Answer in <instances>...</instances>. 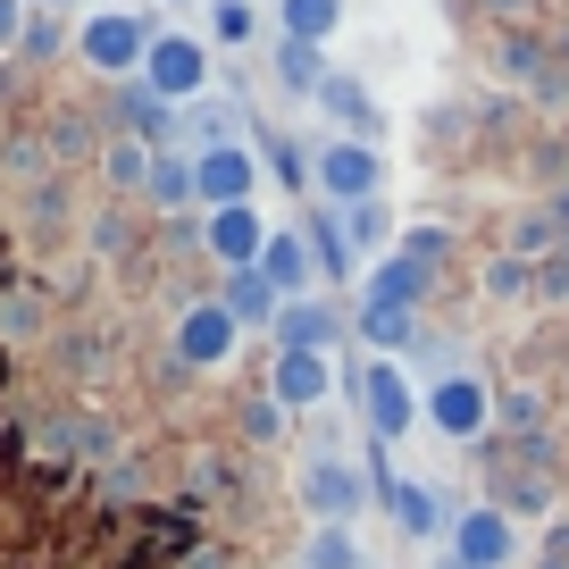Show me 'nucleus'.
I'll return each instance as SVG.
<instances>
[{
    "label": "nucleus",
    "instance_id": "nucleus-2",
    "mask_svg": "<svg viewBox=\"0 0 569 569\" xmlns=\"http://www.w3.org/2000/svg\"><path fill=\"white\" fill-rule=\"evenodd\" d=\"M151 42H160V26L134 18V9H92V18L76 26V59H84L101 84H142Z\"/></svg>",
    "mask_w": 569,
    "mask_h": 569
},
{
    "label": "nucleus",
    "instance_id": "nucleus-1",
    "mask_svg": "<svg viewBox=\"0 0 569 569\" xmlns=\"http://www.w3.org/2000/svg\"><path fill=\"white\" fill-rule=\"evenodd\" d=\"M26 445L42 452V461H59L68 452V469H109L118 461V419H109L101 402H59V410H42L34 427H26Z\"/></svg>",
    "mask_w": 569,
    "mask_h": 569
},
{
    "label": "nucleus",
    "instance_id": "nucleus-44",
    "mask_svg": "<svg viewBox=\"0 0 569 569\" xmlns=\"http://www.w3.org/2000/svg\"><path fill=\"white\" fill-rule=\"evenodd\" d=\"M26 9H34V18H59V9H76V0H26Z\"/></svg>",
    "mask_w": 569,
    "mask_h": 569
},
{
    "label": "nucleus",
    "instance_id": "nucleus-8",
    "mask_svg": "<svg viewBox=\"0 0 569 569\" xmlns=\"http://www.w3.org/2000/svg\"><path fill=\"white\" fill-rule=\"evenodd\" d=\"M234 343H243V327H234V310L218 302V293H210V302H184L177 327H168V352H177L193 377H201V369H227Z\"/></svg>",
    "mask_w": 569,
    "mask_h": 569
},
{
    "label": "nucleus",
    "instance_id": "nucleus-19",
    "mask_svg": "<svg viewBox=\"0 0 569 569\" xmlns=\"http://www.w3.org/2000/svg\"><path fill=\"white\" fill-rule=\"evenodd\" d=\"M260 277L277 284L284 302H310V284H319V260H310L302 227H277V234H268V251H260Z\"/></svg>",
    "mask_w": 569,
    "mask_h": 569
},
{
    "label": "nucleus",
    "instance_id": "nucleus-47",
    "mask_svg": "<svg viewBox=\"0 0 569 569\" xmlns=\"http://www.w3.org/2000/svg\"><path fill=\"white\" fill-rule=\"evenodd\" d=\"M427 569H461V561H452V552H436V561H427Z\"/></svg>",
    "mask_w": 569,
    "mask_h": 569
},
{
    "label": "nucleus",
    "instance_id": "nucleus-18",
    "mask_svg": "<svg viewBox=\"0 0 569 569\" xmlns=\"http://www.w3.org/2000/svg\"><path fill=\"white\" fill-rule=\"evenodd\" d=\"M142 210H151V218H193V210H201L193 151H160V160H151V184H142Z\"/></svg>",
    "mask_w": 569,
    "mask_h": 569
},
{
    "label": "nucleus",
    "instance_id": "nucleus-36",
    "mask_svg": "<svg viewBox=\"0 0 569 569\" xmlns=\"http://www.w3.org/2000/svg\"><path fill=\"white\" fill-rule=\"evenodd\" d=\"M234 436H243V445H277V436H284V402H277V393L234 402Z\"/></svg>",
    "mask_w": 569,
    "mask_h": 569
},
{
    "label": "nucleus",
    "instance_id": "nucleus-22",
    "mask_svg": "<svg viewBox=\"0 0 569 569\" xmlns=\"http://www.w3.org/2000/svg\"><path fill=\"white\" fill-rule=\"evenodd\" d=\"M319 109H327V118H336V134H352V142H369L377 134V126H386V109H377V92L369 84H360V76H327V84H319Z\"/></svg>",
    "mask_w": 569,
    "mask_h": 569
},
{
    "label": "nucleus",
    "instance_id": "nucleus-31",
    "mask_svg": "<svg viewBox=\"0 0 569 569\" xmlns=\"http://www.w3.org/2000/svg\"><path fill=\"white\" fill-rule=\"evenodd\" d=\"M293 569H369V552H360V528H310L302 552H293Z\"/></svg>",
    "mask_w": 569,
    "mask_h": 569
},
{
    "label": "nucleus",
    "instance_id": "nucleus-37",
    "mask_svg": "<svg viewBox=\"0 0 569 569\" xmlns=\"http://www.w3.org/2000/svg\"><path fill=\"white\" fill-rule=\"evenodd\" d=\"M251 34H260V9H251V0H210V42L218 51H243Z\"/></svg>",
    "mask_w": 569,
    "mask_h": 569
},
{
    "label": "nucleus",
    "instance_id": "nucleus-25",
    "mask_svg": "<svg viewBox=\"0 0 569 569\" xmlns=\"http://www.w3.org/2000/svg\"><path fill=\"white\" fill-rule=\"evenodd\" d=\"M268 76H277L284 101H319V84H327L336 68L319 59V42H284V34H277V59H268Z\"/></svg>",
    "mask_w": 569,
    "mask_h": 569
},
{
    "label": "nucleus",
    "instance_id": "nucleus-10",
    "mask_svg": "<svg viewBox=\"0 0 569 569\" xmlns=\"http://www.w3.org/2000/svg\"><path fill=\"white\" fill-rule=\"evenodd\" d=\"M193 177H201V210H234V201L260 193V151L251 142H218V151H193Z\"/></svg>",
    "mask_w": 569,
    "mask_h": 569
},
{
    "label": "nucleus",
    "instance_id": "nucleus-45",
    "mask_svg": "<svg viewBox=\"0 0 569 569\" xmlns=\"http://www.w3.org/2000/svg\"><path fill=\"white\" fill-rule=\"evenodd\" d=\"M0 393H9V343H0Z\"/></svg>",
    "mask_w": 569,
    "mask_h": 569
},
{
    "label": "nucleus",
    "instance_id": "nucleus-16",
    "mask_svg": "<svg viewBox=\"0 0 569 569\" xmlns=\"http://www.w3.org/2000/svg\"><path fill=\"white\" fill-rule=\"evenodd\" d=\"M109 101H118V134H126V142L177 151V118H184V109H168L151 84H109Z\"/></svg>",
    "mask_w": 569,
    "mask_h": 569
},
{
    "label": "nucleus",
    "instance_id": "nucleus-35",
    "mask_svg": "<svg viewBox=\"0 0 569 569\" xmlns=\"http://www.w3.org/2000/svg\"><path fill=\"white\" fill-rule=\"evenodd\" d=\"M393 251H402L419 277H436V268L452 260V227H427V218H419V227H402V243H393Z\"/></svg>",
    "mask_w": 569,
    "mask_h": 569
},
{
    "label": "nucleus",
    "instance_id": "nucleus-49",
    "mask_svg": "<svg viewBox=\"0 0 569 569\" xmlns=\"http://www.w3.org/2000/svg\"><path fill=\"white\" fill-rule=\"evenodd\" d=\"M268 9H277V0H268Z\"/></svg>",
    "mask_w": 569,
    "mask_h": 569
},
{
    "label": "nucleus",
    "instance_id": "nucleus-9",
    "mask_svg": "<svg viewBox=\"0 0 569 569\" xmlns=\"http://www.w3.org/2000/svg\"><path fill=\"white\" fill-rule=\"evenodd\" d=\"M377 184H386L377 142H352V134H327V142H319V201L352 210V201H377Z\"/></svg>",
    "mask_w": 569,
    "mask_h": 569
},
{
    "label": "nucleus",
    "instance_id": "nucleus-30",
    "mask_svg": "<svg viewBox=\"0 0 569 569\" xmlns=\"http://www.w3.org/2000/svg\"><path fill=\"white\" fill-rule=\"evenodd\" d=\"M151 160H160L151 142L109 134V142H101V184H109V193H142V184H151Z\"/></svg>",
    "mask_w": 569,
    "mask_h": 569
},
{
    "label": "nucleus",
    "instance_id": "nucleus-33",
    "mask_svg": "<svg viewBox=\"0 0 569 569\" xmlns=\"http://www.w3.org/2000/svg\"><path fill=\"white\" fill-rule=\"evenodd\" d=\"M109 360H118V343H109L101 327H68V336H59V377H76V386H84V377H101Z\"/></svg>",
    "mask_w": 569,
    "mask_h": 569
},
{
    "label": "nucleus",
    "instance_id": "nucleus-32",
    "mask_svg": "<svg viewBox=\"0 0 569 569\" xmlns=\"http://www.w3.org/2000/svg\"><path fill=\"white\" fill-rule=\"evenodd\" d=\"M42 327H51V302H42V284H26V277H18L9 293H0V343H18V336L34 343Z\"/></svg>",
    "mask_w": 569,
    "mask_h": 569
},
{
    "label": "nucleus",
    "instance_id": "nucleus-29",
    "mask_svg": "<svg viewBox=\"0 0 569 569\" xmlns=\"http://www.w3.org/2000/svg\"><path fill=\"white\" fill-rule=\"evenodd\" d=\"M251 151H260V168L284 184V193H310V184H319V160H302V151H293V134H268V126H260V134H251Z\"/></svg>",
    "mask_w": 569,
    "mask_h": 569
},
{
    "label": "nucleus",
    "instance_id": "nucleus-46",
    "mask_svg": "<svg viewBox=\"0 0 569 569\" xmlns=\"http://www.w3.org/2000/svg\"><path fill=\"white\" fill-rule=\"evenodd\" d=\"M9 76H18V68H0V101H9V92H18V84H9Z\"/></svg>",
    "mask_w": 569,
    "mask_h": 569
},
{
    "label": "nucleus",
    "instance_id": "nucleus-4",
    "mask_svg": "<svg viewBox=\"0 0 569 569\" xmlns=\"http://www.w3.org/2000/svg\"><path fill=\"white\" fill-rule=\"evenodd\" d=\"M419 419L436 427V436H452V445H486V436H495V386H486V377H469V369L427 377Z\"/></svg>",
    "mask_w": 569,
    "mask_h": 569
},
{
    "label": "nucleus",
    "instance_id": "nucleus-15",
    "mask_svg": "<svg viewBox=\"0 0 569 569\" xmlns=\"http://www.w3.org/2000/svg\"><path fill=\"white\" fill-rule=\"evenodd\" d=\"M502 251H519V260L569 251V193H561V184H552V193H536L528 210H511V234H502Z\"/></svg>",
    "mask_w": 569,
    "mask_h": 569
},
{
    "label": "nucleus",
    "instance_id": "nucleus-23",
    "mask_svg": "<svg viewBox=\"0 0 569 569\" xmlns=\"http://www.w3.org/2000/svg\"><path fill=\"white\" fill-rule=\"evenodd\" d=\"M393 528L410 536V545H445L452 536V511H445V495H436V486H419V478H402V495H393Z\"/></svg>",
    "mask_w": 569,
    "mask_h": 569
},
{
    "label": "nucleus",
    "instance_id": "nucleus-7",
    "mask_svg": "<svg viewBox=\"0 0 569 569\" xmlns=\"http://www.w3.org/2000/svg\"><path fill=\"white\" fill-rule=\"evenodd\" d=\"M445 552L461 569H519V519L511 511H495V502H469V511H452V536H445Z\"/></svg>",
    "mask_w": 569,
    "mask_h": 569
},
{
    "label": "nucleus",
    "instance_id": "nucleus-3",
    "mask_svg": "<svg viewBox=\"0 0 569 569\" xmlns=\"http://www.w3.org/2000/svg\"><path fill=\"white\" fill-rule=\"evenodd\" d=\"M343 393L360 402V427H369L377 445H402L410 427H419V386L402 377V360H360L343 377Z\"/></svg>",
    "mask_w": 569,
    "mask_h": 569
},
{
    "label": "nucleus",
    "instance_id": "nucleus-5",
    "mask_svg": "<svg viewBox=\"0 0 569 569\" xmlns=\"http://www.w3.org/2000/svg\"><path fill=\"white\" fill-rule=\"evenodd\" d=\"M293 502L310 511V528H360L369 478H360V461H336V452H319V461L293 478Z\"/></svg>",
    "mask_w": 569,
    "mask_h": 569
},
{
    "label": "nucleus",
    "instance_id": "nucleus-27",
    "mask_svg": "<svg viewBox=\"0 0 569 569\" xmlns=\"http://www.w3.org/2000/svg\"><path fill=\"white\" fill-rule=\"evenodd\" d=\"M343 243H352V260L369 251V260H386L393 243H402V218H393V201L377 193V201H352L343 210Z\"/></svg>",
    "mask_w": 569,
    "mask_h": 569
},
{
    "label": "nucleus",
    "instance_id": "nucleus-28",
    "mask_svg": "<svg viewBox=\"0 0 569 569\" xmlns=\"http://www.w3.org/2000/svg\"><path fill=\"white\" fill-rule=\"evenodd\" d=\"M478 302H536V260H519V251H486L478 268Z\"/></svg>",
    "mask_w": 569,
    "mask_h": 569
},
{
    "label": "nucleus",
    "instance_id": "nucleus-40",
    "mask_svg": "<svg viewBox=\"0 0 569 569\" xmlns=\"http://www.w3.org/2000/svg\"><path fill=\"white\" fill-rule=\"evenodd\" d=\"M536 302L569 310V251H545V260H536Z\"/></svg>",
    "mask_w": 569,
    "mask_h": 569
},
{
    "label": "nucleus",
    "instance_id": "nucleus-26",
    "mask_svg": "<svg viewBox=\"0 0 569 569\" xmlns=\"http://www.w3.org/2000/svg\"><path fill=\"white\" fill-rule=\"evenodd\" d=\"M218 302L234 310V327H277V310H284V293L260 277V268H227V284H218Z\"/></svg>",
    "mask_w": 569,
    "mask_h": 569
},
{
    "label": "nucleus",
    "instance_id": "nucleus-6",
    "mask_svg": "<svg viewBox=\"0 0 569 569\" xmlns=\"http://www.w3.org/2000/svg\"><path fill=\"white\" fill-rule=\"evenodd\" d=\"M142 84L160 92L168 109H193L201 92H218L210 42H201V34H160V42H151V59H142Z\"/></svg>",
    "mask_w": 569,
    "mask_h": 569
},
{
    "label": "nucleus",
    "instance_id": "nucleus-34",
    "mask_svg": "<svg viewBox=\"0 0 569 569\" xmlns=\"http://www.w3.org/2000/svg\"><path fill=\"white\" fill-rule=\"evenodd\" d=\"M277 26L284 42H327L343 26V0H277Z\"/></svg>",
    "mask_w": 569,
    "mask_h": 569
},
{
    "label": "nucleus",
    "instance_id": "nucleus-21",
    "mask_svg": "<svg viewBox=\"0 0 569 569\" xmlns=\"http://www.w3.org/2000/svg\"><path fill=\"white\" fill-rule=\"evenodd\" d=\"M419 336H427V319H419V310H377V302H360V310H352V343H369L377 360L419 352Z\"/></svg>",
    "mask_w": 569,
    "mask_h": 569
},
{
    "label": "nucleus",
    "instance_id": "nucleus-39",
    "mask_svg": "<svg viewBox=\"0 0 569 569\" xmlns=\"http://www.w3.org/2000/svg\"><path fill=\"white\" fill-rule=\"evenodd\" d=\"M59 42H68V26H59V18H26L18 59H26V68H51V59H59Z\"/></svg>",
    "mask_w": 569,
    "mask_h": 569
},
{
    "label": "nucleus",
    "instance_id": "nucleus-41",
    "mask_svg": "<svg viewBox=\"0 0 569 569\" xmlns=\"http://www.w3.org/2000/svg\"><path fill=\"white\" fill-rule=\"evenodd\" d=\"M536 569H569V519H552V528L536 536Z\"/></svg>",
    "mask_w": 569,
    "mask_h": 569
},
{
    "label": "nucleus",
    "instance_id": "nucleus-17",
    "mask_svg": "<svg viewBox=\"0 0 569 569\" xmlns=\"http://www.w3.org/2000/svg\"><path fill=\"white\" fill-rule=\"evenodd\" d=\"M293 227H302L310 260H319V284H360V277H352V243H343V210H336V201H310Z\"/></svg>",
    "mask_w": 569,
    "mask_h": 569
},
{
    "label": "nucleus",
    "instance_id": "nucleus-38",
    "mask_svg": "<svg viewBox=\"0 0 569 569\" xmlns=\"http://www.w3.org/2000/svg\"><path fill=\"white\" fill-rule=\"evenodd\" d=\"M26 227H34V243H51L59 227H68V177H42L34 201H26Z\"/></svg>",
    "mask_w": 569,
    "mask_h": 569
},
{
    "label": "nucleus",
    "instance_id": "nucleus-12",
    "mask_svg": "<svg viewBox=\"0 0 569 569\" xmlns=\"http://www.w3.org/2000/svg\"><path fill=\"white\" fill-rule=\"evenodd\" d=\"M336 386H343L336 360H319V352H277V360H268V393H277L293 419L327 410V402H336Z\"/></svg>",
    "mask_w": 569,
    "mask_h": 569
},
{
    "label": "nucleus",
    "instance_id": "nucleus-14",
    "mask_svg": "<svg viewBox=\"0 0 569 569\" xmlns=\"http://www.w3.org/2000/svg\"><path fill=\"white\" fill-rule=\"evenodd\" d=\"M251 134H260V126H251V109L234 101V92H201L177 118V151H218V142H251Z\"/></svg>",
    "mask_w": 569,
    "mask_h": 569
},
{
    "label": "nucleus",
    "instance_id": "nucleus-11",
    "mask_svg": "<svg viewBox=\"0 0 569 569\" xmlns=\"http://www.w3.org/2000/svg\"><path fill=\"white\" fill-rule=\"evenodd\" d=\"M268 234H277V227H268L251 201H234V210H201V251H210L218 268H260Z\"/></svg>",
    "mask_w": 569,
    "mask_h": 569
},
{
    "label": "nucleus",
    "instance_id": "nucleus-42",
    "mask_svg": "<svg viewBox=\"0 0 569 569\" xmlns=\"http://www.w3.org/2000/svg\"><path fill=\"white\" fill-rule=\"evenodd\" d=\"M26 18H34L26 0H0V59H9V51H18V42H26Z\"/></svg>",
    "mask_w": 569,
    "mask_h": 569
},
{
    "label": "nucleus",
    "instance_id": "nucleus-43",
    "mask_svg": "<svg viewBox=\"0 0 569 569\" xmlns=\"http://www.w3.org/2000/svg\"><path fill=\"white\" fill-rule=\"evenodd\" d=\"M552 402L569 410V352H561V377H552Z\"/></svg>",
    "mask_w": 569,
    "mask_h": 569
},
{
    "label": "nucleus",
    "instance_id": "nucleus-13",
    "mask_svg": "<svg viewBox=\"0 0 569 569\" xmlns=\"http://www.w3.org/2000/svg\"><path fill=\"white\" fill-rule=\"evenodd\" d=\"M268 336H277V352H319V360H336V343H352V319H343L336 302H319V293H310V302H284Z\"/></svg>",
    "mask_w": 569,
    "mask_h": 569
},
{
    "label": "nucleus",
    "instance_id": "nucleus-48",
    "mask_svg": "<svg viewBox=\"0 0 569 569\" xmlns=\"http://www.w3.org/2000/svg\"><path fill=\"white\" fill-rule=\"evenodd\" d=\"M184 9H193V0H184Z\"/></svg>",
    "mask_w": 569,
    "mask_h": 569
},
{
    "label": "nucleus",
    "instance_id": "nucleus-20",
    "mask_svg": "<svg viewBox=\"0 0 569 569\" xmlns=\"http://www.w3.org/2000/svg\"><path fill=\"white\" fill-rule=\"evenodd\" d=\"M427 293H436V277H419L402 251L369 260V277H360V302H377V310H427Z\"/></svg>",
    "mask_w": 569,
    "mask_h": 569
},
{
    "label": "nucleus",
    "instance_id": "nucleus-24",
    "mask_svg": "<svg viewBox=\"0 0 569 569\" xmlns=\"http://www.w3.org/2000/svg\"><path fill=\"white\" fill-rule=\"evenodd\" d=\"M552 386H495V436H552Z\"/></svg>",
    "mask_w": 569,
    "mask_h": 569
}]
</instances>
